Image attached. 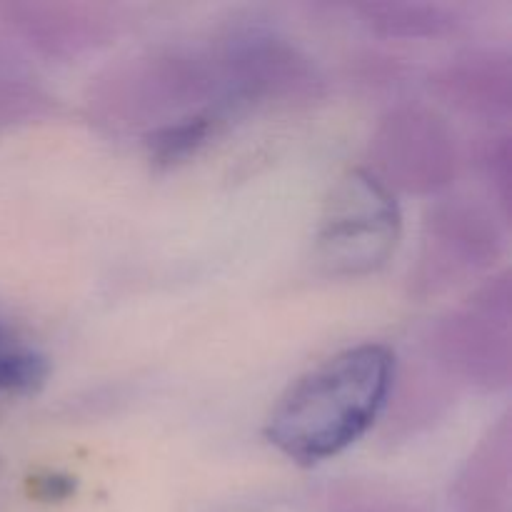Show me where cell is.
<instances>
[{
    "mask_svg": "<svg viewBox=\"0 0 512 512\" xmlns=\"http://www.w3.org/2000/svg\"><path fill=\"white\" fill-rule=\"evenodd\" d=\"M393 383L395 355L388 345L340 350L280 395L265 423V438L298 465L335 458L373 428Z\"/></svg>",
    "mask_w": 512,
    "mask_h": 512,
    "instance_id": "obj_1",
    "label": "cell"
},
{
    "mask_svg": "<svg viewBox=\"0 0 512 512\" xmlns=\"http://www.w3.org/2000/svg\"><path fill=\"white\" fill-rule=\"evenodd\" d=\"M213 53L195 45H155L105 68L85 95L93 125L113 135H153L218 108Z\"/></svg>",
    "mask_w": 512,
    "mask_h": 512,
    "instance_id": "obj_2",
    "label": "cell"
},
{
    "mask_svg": "<svg viewBox=\"0 0 512 512\" xmlns=\"http://www.w3.org/2000/svg\"><path fill=\"white\" fill-rule=\"evenodd\" d=\"M220 113L245 108H308L325 95V78L303 48L265 25H233L210 43Z\"/></svg>",
    "mask_w": 512,
    "mask_h": 512,
    "instance_id": "obj_3",
    "label": "cell"
},
{
    "mask_svg": "<svg viewBox=\"0 0 512 512\" xmlns=\"http://www.w3.org/2000/svg\"><path fill=\"white\" fill-rule=\"evenodd\" d=\"M403 215L395 193L370 170H348L330 190L315 235V258L335 278H363L398 250Z\"/></svg>",
    "mask_w": 512,
    "mask_h": 512,
    "instance_id": "obj_4",
    "label": "cell"
},
{
    "mask_svg": "<svg viewBox=\"0 0 512 512\" xmlns=\"http://www.w3.org/2000/svg\"><path fill=\"white\" fill-rule=\"evenodd\" d=\"M512 285L510 273H495L468 300L433 328L435 363L460 383L483 393L510 388L512 378Z\"/></svg>",
    "mask_w": 512,
    "mask_h": 512,
    "instance_id": "obj_5",
    "label": "cell"
},
{
    "mask_svg": "<svg viewBox=\"0 0 512 512\" xmlns=\"http://www.w3.org/2000/svg\"><path fill=\"white\" fill-rule=\"evenodd\" d=\"M470 198L438 200L428 210L418 260L410 273L415 298H435L485 273L503 255V220Z\"/></svg>",
    "mask_w": 512,
    "mask_h": 512,
    "instance_id": "obj_6",
    "label": "cell"
},
{
    "mask_svg": "<svg viewBox=\"0 0 512 512\" xmlns=\"http://www.w3.org/2000/svg\"><path fill=\"white\" fill-rule=\"evenodd\" d=\"M370 173L390 190L438 195L460 168L455 130L435 108L400 103L380 118L370 138Z\"/></svg>",
    "mask_w": 512,
    "mask_h": 512,
    "instance_id": "obj_7",
    "label": "cell"
},
{
    "mask_svg": "<svg viewBox=\"0 0 512 512\" xmlns=\"http://www.w3.org/2000/svg\"><path fill=\"white\" fill-rule=\"evenodd\" d=\"M0 20L28 48L53 60H75L105 48L125 23L115 5L80 0H10L0 3Z\"/></svg>",
    "mask_w": 512,
    "mask_h": 512,
    "instance_id": "obj_8",
    "label": "cell"
},
{
    "mask_svg": "<svg viewBox=\"0 0 512 512\" xmlns=\"http://www.w3.org/2000/svg\"><path fill=\"white\" fill-rule=\"evenodd\" d=\"M433 88L468 118L508 123L512 113V58L508 50L483 48L455 55L433 73Z\"/></svg>",
    "mask_w": 512,
    "mask_h": 512,
    "instance_id": "obj_9",
    "label": "cell"
},
{
    "mask_svg": "<svg viewBox=\"0 0 512 512\" xmlns=\"http://www.w3.org/2000/svg\"><path fill=\"white\" fill-rule=\"evenodd\" d=\"M512 470L510 415H503L475 445L460 470L455 495L465 512H508Z\"/></svg>",
    "mask_w": 512,
    "mask_h": 512,
    "instance_id": "obj_10",
    "label": "cell"
},
{
    "mask_svg": "<svg viewBox=\"0 0 512 512\" xmlns=\"http://www.w3.org/2000/svg\"><path fill=\"white\" fill-rule=\"evenodd\" d=\"M353 13L373 33L393 40L445 38L465 25L458 8L443 3H358Z\"/></svg>",
    "mask_w": 512,
    "mask_h": 512,
    "instance_id": "obj_11",
    "label": "cell"
},
{
    "mask_svg": "<svg viewBox=\"0 0 512 512\" xmlns=\"http://www.w3.org/2000/svg\"><path fill=\"white\" fill-rule=\"evenodd\" d=\"M50 108V95L40 88L38 78L8 45L0 43V130L43 118Z\"/></svg>",
    "mask_w": 512,
    "mask_h": 512,
    "instance_id": "obj_12",
    "label": "cell"
},
{
    "mask_svg": "<svg viewBox=\"0 0 512 512\" xmlns=\"http://www.w3.org/2000/svg\"><path fill=\"white\" fill-rule=\"evenodd\" d=\"M48 370L43 350L0 313V395L33 393L45 383Z\"/></svg>",
    "mask_w": 512,
    "mask_h": 512,
    "instance_id": "obj_13",
    "label": "cell"
},
{
    "mask_svg": "<svg viewBox=\"0 0 512 512\" xmlns=\"http://www.w3.org/2000/svg\"><path fill=\"white\" fill-rule=\"evenodd\" d=\"M225 123V115L220 110L208 108L203 113H195L190 118L178 120L158 133L148 135V153L158 165H178L183 160L193 158Z\"/></svg>",
    "mask_w": 512,
    "mask_h": 512,
    "instance_id": "obj_14",
    "label": "cell"
},
{
    "mask_svg": "<svg viewBox=\"0 0 512 512\" xmlns=\"http://www.w3.org/2000/svg\"><path fill=\"white\" fill-rule=\"evenodd\" d=\"M478 168L493 195L495 213L505 225L512 205V143L508 130H493L478 148Z\"/></svg>",
    "mask_w": 512,
    "mask_h": 512,
    "instance_id": "obj_15",
    "label": "cell"
}]
</instances>
